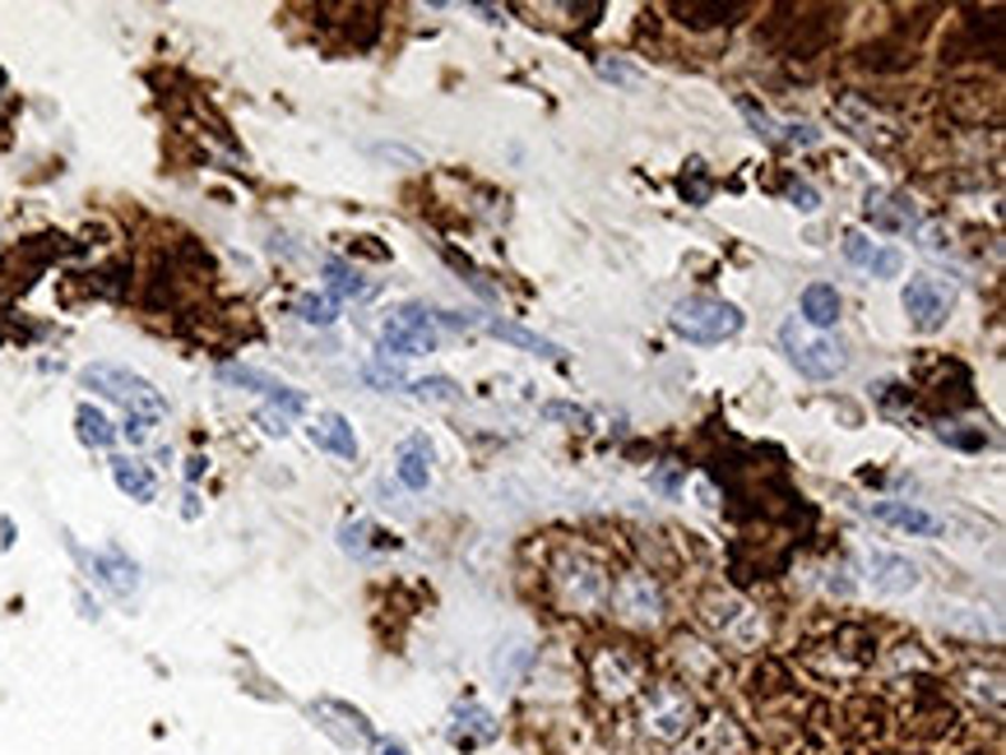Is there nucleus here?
Returning a JSON list of instances; mask_svg holds the SVG:
<instances>
[{"label": "nucleus", "mask_w": 1006, "mask_h": 755, "mask_svg": "<svg viewBox=\"0 0 1006 755\" xmlns=\"http://www.w3.org/2000/svg\"><path fill=\"white\" fill-rule=\"evenodd\" d=\"M153 431H159V422H153V418H125V427H121V436L131 440V446H149Z\"/></svg>", "instance_id": "c85d7f7f"}, {"label": "nucleus", "mask_w": 1006, "mask_h": 755, "mask_svg": "<svg viewBox=\"0 0 1006 755\" xmlns=\"http://www.w3.org/2000/svg\"><path fill=\"white\" fill-rule=\"evenodd\" d=\"M918 237H923V242H918V246H923V251H933V255H942V251H946V246H951V242H946V232H942V227H923V232H918Z\"/></svg>", "instance_id": "2f4dec72"}, {"label": "nucleus", "mask_w": 1006, "mask_h": 755, "mask_svg": "<svg viewBox=\"0 0 1006 755\" xmlns=\"http://www.w3.org/2000/svg\"><path fill=\"white\" fill-rule=\"evenodd\" d=\"M789 200H793V210H803V214H812V210H816V191L807 186V181H797V186H789Z\"/></svg>", "instance_id": "7c9ffc66"}, {"label": "nucleus", "mask_w": 1006, "mask_h": 755, "mask_svg": "<svg viewBox=\"0 0 1006 755\" xmlns=\"http://www.w3.org/2000/svg\"><path fill=\"white\" fill-rule=\"evenodd\" d=\"M413 395H418L423 404H459L464 389L450 376H423V380H413Z\"/></svg>", "instance_id": "393cba45"}, {"label": "nucleus", "mask_w": 1006, "mask_h": 755, "mask_svg": "<svg viewBox=\"0 0 1006 755\" xmlns=\"http://www.w3.org/2000/svg\"><path fill=\"white\" fill-rule=\"evenodd\" d=\"M840 310H844V302L831 283H807L803 288V325H812L816 334H831L840 325Z\"/></svg>", "instance_id": "a211bd4d"}, {"label": "nucleus", "mask_w": 1006, "mask_h": 755, "mask_svg": "<svg viewBox=\"0 0 1006 755\" xmlns=\"http://www.w3.org/2000/svg\"><path fill=\"white\" fill-rule=\"evenodd\" d=\"M455 723H459V727H450V742L455 746H474V742H492L497 737V723H492V714H487L482 705L455 710Z\"/></svg>", "instance_id": "4be33fe9"}, {"label": "nucleus", "mask_w": 1006, "mask_h": 755, "mask_svg": "<svg viewBox=\"0 0 1006 755\" xmlns=\"http://www.w3.org/2000/svg\"><path fill=\"white\" fill-rule=\"evenodd\" d=\"M261 422H265V431H270V436H288V418H283L278 408H265V412H261Z\"/></svg>", "instance_id": "72a5a7b5"}, {"label": "nucleus", "mask_w": 1006, "mask_h": 755, "mask_svg": "<svg viewBox=\"0 0 1006 755\" xmlns=\"http://www.w3.org/2000/svg\"><path fill=\"white\" fill-rule=\"evenodd\" d=\"M687 344H724V338L742 334V310L724 297H687L673 306V316H668Z\"/></svg>", "instance_id": "39448f33"}, {"label": "nucleus", "mask_w": 1006, "mask_h": 755, "mask_svg": "<svg viewBox=\"0 0 1006 755\" xmlns=\"http://www.w3.org/2000/svg\"><path fill=\"white\" fill-rule=\"evenodd\" d=\"M227 385H242V389H251V395H274V389L283 385V380H274V376H265V371H255V367H223L219 371Z\"/></svg>", "instance_id": "a878e982"}, {"label": "nucleus", "mask_w": 1006, "mask_h": 755, "mask_svg": "<svg viewBox=\"0 0 1006 755\" xmlns=\"http://www.w3.org/2000/svg\"><path fill=\"white\" fill-rule=\"evenodd\" d=\"M89 575L108 589L112 598H135L140 593V565L121 552V547H102L89 557Z\"/></svg>", "instance_id": "9b49d317"}, {"label": "nucleus", "mask_w": 1006, "mask_h": 755, "mask_svg": "<svg viewBox=\"0 0 1006 755\" xmlns=\"http://www.w3.org/2000/svg\"><path fill=\"white\" fill-rule=\"evenodd\" d=\"M589 682L599 686L603 700L622 705V700H636L644 691V659L627 644H603L595 659H589Z\"/></svg>", "instance_id": "6e6552de"}, {"label": "nucleus", "mask_w": 1006, "mask_h": 755, "mask_svg": "<svg viewBox=\"0 0 1006 755\" xmlns=\"http://www.w3.org/2000/svg\"><path fill=\"white\" fill-rule=\"evenodd\" d=\"M492 338H506V344H515V348H525V353H534V357H548V361H561L566 353L552 344V338H543V334H534V329H525V325H510V320H487L482 325Z\"/></svg>", "instance_id": "aec40b11"}, {"label": "nucleus", "mask_w": 1006, "mask_h": 755, "mask_svg": "<svg viewBox=\"0 0 1006 755\" xmlns=\"http://www.w3.org/2000/svg\"><path fill=\"white\" fill-rule=\"evenodd\" d=\"M112 482H116L131 501H140V506H149L153 497H159V478H153V468L140 463V459H131V455H116V459H112Z\"/></svg>", "instance_id": "6ab92c4d"}, {"label": "nucleus", "mask_w": 1006, "mask_h": 755, "mask_svg": "<svg viewBox=\"0 0 1006 755\" xmlns=\"http://www.w3.org/2000/svg\"><path fill=\"white\" fill-rule=\"evenodd\" d=\"M297 316L306 320V325H334V320H339V302H334L329 293H306L302 302H297Z\"/></svg>", "instance_id": "b1692460"}, {"label": "nucleus", "mask_w": 1006, "mask_h": 755, "mask_svg": "<svg viewBox=\"0 0 1006 755\" xmlns=\"http://www.w3.org/2000/svg\"><path fill=\"white\" fill-rule=\"evenodd\" d=\"M863 214H867L872 227H882V232H910V227H918V210H914L905 195H895V191H867Z\"/></svg>", "instance_id": "2eb2a0df"}, {"label": "nucleus", "mask_w": 1006, "mask_h": 755, "mask_svg": "<svg viewBox=\"0 0 1006 755\" xmlns=\"http://www.w3.org/2000/svg\"><path fill=\"white\" fill-rule=\"evenodd\" d=\"M80 385L102 395V399L121 404L125 418H153V422L167 418V399L159 395V389H153L144 376H135L131 367H116V361H93V367H84Z\"/></svg>", "instance_id": "f257e3e1"}, {"label": "nucleus", "mask_w": 1006, "mask_h": 755, "mask_svg": "<svg viewBox=\"0 0 1006 755\" xmlns=\"http://www.w3.org/2000/svg\"><path fill=\"white\" fill-rule=\"evenodd\" d=\"M372 524H367V519H353V524H344L339 529V547H344V552H353V557H367L372 552Z\"/></svg>", "instance_id": "cd10ccee"}, {"label": "nucleus", "mask_w": 1006, "mask_h": 755, "mask_svg": "<svg viewBox=\"0 0 1006 755\" xmlns=\"http://www.w3.org/2000/svg\"><path fill=\"white\" fill-rule=\"evenodd\" d=\"M74 431H80V440H84V446H93V450H108L112 440H116L112 418H108L102 408H93V404H80V408H74Z\"/></svg>", "instance_id": "5701e85b"}, {"label": "nucleus", "mask_w": 1006, "mask_h": 755, "mask_svg": "<svg viewBox=\"0 0 1006 755\" xmlns=\"http://www.w3.org/2000/svg\"><path fill=\"white\" fill-rule=\"evenodd\" d=\"M784 130H789V135H784L789 144H816V140H821L812 125H784Z\"/></svg>", "instance_id": "f704fd0d"}, {"label": "nucleus", "mask_w": 1006, "mask_h": 755, "mask_svg": "<svg viewBox=\"0 0 1006 755\" xmlns=\"http://www.w3.org/2000/svg\"><path fill=\"white\" fill-rule=\"evenodd\" d=\"M423 357L436 353V320L423 306H399L390 320L380 325V357Z\"/></svg>", "instance_id": "1a4fd4ad"}, {"label": "nucleus", "mask_w": 1006, "mask_h": 755, "mask_svg": "<svg viewBox=\"0 0 1006 755\" xmlns=\"http://www.w3.org/2000/svg\"><path fill=\"white\" fill-rule=\"evenodd\" d=\"M867 510H872V519H882V524L910 533V538H942L946 533V524H942L933 510L910 506V501H872Z\"/></svg>", "instance_id": "f8f14e48"}, {"label": "nucleus", "mask_w": 1006, "mask_h": 755, "mask_svg": "<svg viewBox=\"0 0 1006 755\" xmlns=\"http://www.w3.org/2000/svg\"><path fill=\"white\" fill-rule=\"evenodd\" d=\"M599 74H603V80H617V84H631L636 80V70L617 65V61H599Z\"/></svg>", "instance_id": "473e14b6"}, {"label": "nucleus", "mask_w": 1006, "mask_h": 755, "mask_svg": "<svg viewBox=\"0 0 1006 755\" xmlns=\"http://www.w3.org/2000/svg\"><path fill=\"white\" fill-rule=\"evenodd\" d=\"M312 440L321 450H329L334 459H344V463L357 459V431H353V422L344 418V412H321V418L312 422Z\"/></svg>", "instance_id": "dca6fc26"}, {"label": "nucleus", "mask_w": 1006, "mask_h": 755, "mask_svg": "<svg viewBox=\"0 0 1006 755\" xmlns=\"http://www.w3.org/2000/svg\"><path fill=\"white\" fill-rule=\"evenodd\" d=\"M900 302H905V316H910L914 329L937 334V329L951 320V306H956V288H946L942 278H910L905 293H900Z\"/></svg>", "instance_id": "9d476101"}, {"label": "nucleus", "mask_w": 1006, "mask_h": 755, "mask_svg": "<svg viewBox=\"0 0 1006 755\" xmlns=\"http://www.w3.org/2000/svg\"><path fill=\"white\" fill-rule=\"evenodd\" d=\"M780 344H784L789 361H793V367L803 371L807 380H835V376L849 371V353H844L840 338H831V334H807V325L797 320V316L784 320Z\"/></svg>", "instance_id": "20e7f679"}, {"label": "nucleus", "mask_w": 1006, "mask_h": 755, "mask_svg": "<svg viewBox=\"0 0 1006 755\" xmlns=\"http://www.w3.org/2000/svg\"><path fill=\"white\" fill-rule=\"evenodd\" d=\"M325 283H329L334 302H367L372 297V283L353 265H344V259H325Z\"/></svg>", "instance_id": "412c9836"}, {"label": "nucleus", "mask_w": 1006, "mask_h": 755, "mask_svg": "<svg viewBox=\"0 0 1006 755\" xmlns=\"http://www.w3.org/2000/svg\"><path fill=\"white\" fill-rule=\"evenodd\" d=\"M695 700L682 682H654L640 691V733L654 742H682L695 727Z\"/></svg>", "instance_id": "f03ea898"}, {"label": "nucleus", "mask_w": 1006, "mask_h": 755, "mask_svg": "<svg viewBox=\"0 0 1006 755\" xmlns=\"http://www.w3.org/2000/svg\"><path fill=\"white\" fill-rule=\"evenodd\" d=\"M701 616H705V626L724 640V644H733V649H742V654H752V649H761V635H765V626H761V612H752V603H742L738 593H710L705 603H701Z\"/></svg>", "instance_id": "0eeeda50"}, {"label": "nucleus", "mask_w": 1006, "mask_h": 755, "mask_svg": "<svg viewBox=\"0 0 1006 755\" xmlns=\"http://www.w3.org/2000/svg\"><path fill=\"white\" fill-rule=\"evenodd\" d=\"M395 478L408 487V491H427L431 482V446L427 436H408L399 455H395Z\"/></svg>", "instance_id": "f3484780"}, {"label": "nucleus", "mask_w": 1006, "mask_h": 755, "mask_svg": "<svg viewBox=\"0 0 1006 755\" xmlns=\"http://www.w3.org/2000/svg\"><path fill=\"white\" fill-rule=\"evenodd\" d=\"M844 255H849V265L867 269L872 278H900V269H905V255H900L895 246H882V242L863 237V232H849V237H844Z\"/></svg>", "instance_id": "ddd939ff"}, {"label": "nucleus", "mask_w": 1006, "mask_h": 755, "mask_svg": "<svg viewBox=\"0 0 1006 755\" xmlns=\"http://www.w3.org/2000/svg\"><path fill=\"white\" fill-rule=\"evenodd\" d=\"M363 380H367V385H376V389H385V395H395V389H404V385H408V376H404L399 367H390V357L367 361V367H363Z\"/></svg>", "instance_id": "bb28decb"}, {"label": "nucleus", "mask_w": 1006, "mask_h": 755, "mask_svg": "<svg viewBox=\"0 0 1006 755\" xmlns=\"http://www.w3.org/2000/svg\"><path fill=\"white\" fill-rule=\"evenodd\" d=\"M543 418H552V422H589V412L576 408V404H548Z\"/></svg>", "instance_id": "c756f323"}, {"label": "nucleus", "mask_w": 1006, "mask_h": 755, "mask_svg": "<svg viewBox=\"0 0 1006 755\" xmlns=\"http://www.w3.org/2000/svg\"><path fill=\"white\" fill-rule=\"evenodd\" d=\"M867 580L876 593H910L918 584V565L910 557H895V552H867Z\"/></svg>", "instance_id": "4468645a"}, {"label": "nucleus", "mask_w": 1006, "mask_h": 755, "mask_svg": "<svg viewBox=\"0 0 1006 755\" xmlns=\"http://www.w3.org/2000/svg\"><path fill=\"white\" fill-rule=\"evenodd\" d=\"M608 608L622 626L654 631L663 621V589H659L654 575H644V570H622V575L608 584Z\"/></svg>", "instance_id": "423d86ee"}, {"label": "nucleus", "mask_w": 1006, "mask_h": 755, "mask_svg": "<svg viewBox=\"0 0 1006 755\" xmlns=\"http://www.w3.org/2000/svg\"><path fill=\"white\" fill-rule=\"evenodd\" d=\"M608 565H599L589 552H561L552 561V589H557V603L566 612H589V608H603L608 603Z\"/></svg>", "instance_id": "7ed1b4c3"}, {"label": "nucleus", "mask_w": 1006, "mask_h": 755, "mask_svg": "<svg viewBox=\"0 0 1006 755\" xmlns=\"http://www.w3.org/2000/svg\"><path fill=\"white\" fill-rule=\"evenodd\" d=\"M376 755H408L399 742H376Z\"/></svg>", "instance_id": "c9c22d12"}]
</instances>
